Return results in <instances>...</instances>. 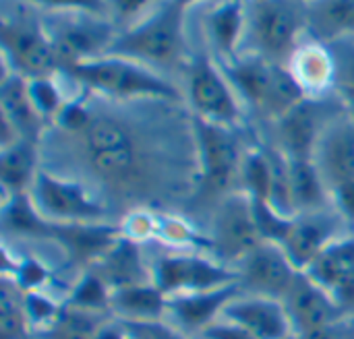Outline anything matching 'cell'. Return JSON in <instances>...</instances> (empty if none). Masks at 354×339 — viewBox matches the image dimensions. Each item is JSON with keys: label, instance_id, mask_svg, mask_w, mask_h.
<instances>
[{"label": "cell", "instance_id": "cell-12", "mask_svg": "<svg viewBox=\"0 0 354 339\" xmlns=\"http://www.w3.org/2000/svg\"><path fill=\"white\" fill-rule=\"evenodd\" d=\"M351 232L353 230L348 228L340 211L330 205L326 209L297 213L282 242V249L292 265L299 271H305L334 240Z\"/></svg>", "mask_w": 354, "mask_h": 339}, {"label": "cell", "instance_id": "cell-15", "mask_svg": "<svg viewBox=\"0 0 354 339\" xmlns=\"http://www.w3.org/2000/svg\"><path fill=\"white\" fill-rule=\"evenodd\" d=\"M317 170L332 193L354 184V114H338L326 126L315 149Z\"/></svg>", "mask_w": 354, "mask_h": 339}, {"label": "cell", "instance_id": "cell-43", "mask_svg": "<svg viewBox=\"0 0 354 339\" xmlns=\"http://www.w3.org/2000/svg\"><path fill=\"white\" fill-rule=\"evenodd\" d=\"M129 339H137V338H135V336H133V333H131V338H129Z\"/></svg>", "mask_w": 354, "mask_h": 339}, {"label": "cell", "instance_id": "cell-3", "mask_svg": "<svg viewBox=\"0 0 354 339\" xmlns=\"http://www.w3.org/2000/svg\"><path fill=\"white\" fill-rule=\"evenodd\" d=\"M191 130L197 151V186L193 199L212 207L226 195L239 191L241 168L247 149H243L236 128L214 124L191 114Z\"/></svg>", "mask_w": 354, "mask_h": 339}, {"label": "cell", "instance_id": "cell-13", "mask_svg": "<svg viewBox=\"0 0 354 339\" xmlns=\"http://www.w3.org/2000/svg\"><path fill=\"white\" fill-rule=\"evenodd\" d=\"M239 286L245 294H257L282 300L299 278V269L292 265L280 244L261 242L243 261L234 265Z\"/></svg>", "mask_w": 354, "mask_h": 339}, {"label": "cell", "instance_id": "cell-28", "mask_svg": "<svg viewBox=\"0 0 354 339\" xmlns=\"http://www.w3.org/2000/svg\"><path fill=\"white\" fill-rule=\"evenodd\" d=\"M64 304L93 315H112V288L95 269H83L66 292Z\"/></svg>", "mask_w": 354, "mask_h": 339}, {"label": "cell", "instance_id": "cell-2", "mask_svg": "<svg viewBox=\"0 0 354 339\" xmlns=\"http://www.w3.org/2000/svg\"><path fill=\"white\" fill-rule=\"evenodd\" d=\"M85 91L110 99H137V101H164L178 104L183 93L178 87L160 75L153 66L133 58L104 54L62 70Z\"/></svg>", "mask_w": 354, "mask_h": 339}, {"label": "cell", "instance_id": "cell-11", "mask_svg": "<svg viewBox=\"0 0 354 339\" xmlns=\"http://www.w3.org/2000/svg\"><path fill=\"white\" fill-rule=\"evenodd\" d=\"M4 68L33 79L60 70L46 25L31 17H4L0 27Z\"/></svg>", "mask_w": 354, "mask_h": 339}, {"label": "cell", "instance_id": "cell-22", "mask_svg": "<svg viewBox=\"0 0 354 339\" xmlns=\"http://www.w3.org/2000/svg\"><path fill=\"white\" fill-rule=\"evenodd\" d=\"M89 269H95L104 278V282L112 288V292L127 288V286L153 282L151 280V263L143 253V244L124 234Z\"/></svg>", "mask_w": 354, "mask_h": 339}, {"label": "cell", "instance_id": "cell-1", "mask_svg": "<svg viewBox=\"0 0 354 339\" xmlns=\"http://www.w3.org/2000/svg\"><path fill=\"white\" fill-rule=\"evenodd\" d=\"M64 137L75 143L81 159L83 174L75 180L93 188L106 205L114 201L129 203L131 211L153 209L164 195L195 193V176L166 166L160 149L127 118L91 108L87 124Z\"/></svg>", "mask_w": 354, "mask_h": 339}, {"label": "cell", "instance_id": "cell-21", "mask_svg": "<svg viewBox=\"0 0 354 339\" xmlns=\"http://www.w3.org/2000/svg\"><path fill=\"white\" fill-rule=\"evenodd\" d=\"M322 99H303L295 110H290L278 124V149L290 159H313L319 139L326 126L332 122L324 114Z\"/></svg>", "mask_w": 354, "mask_h": 339}, {"label": "cell", "instance_id": "cell-35", "mask_svg": "<svg viewBox=\"0 0 354 339\" xmlns=\"http://www.w3.org/2000/svg\"><path fill=\"white\" fill-rule=\"evenodd\" d=\"M338 60V83L336 89L342 95L346 108L354 114V46H346L342 39L330 43Z\"/></svg>", "mask_w": 354, "mask_h": 339}, {"label": "cell", "instance_id": "cell-42", "mask_svg": "<svg viewBox=\"0 0 354 339\" xmlns=\"http://www.w3.org/2000/svg\"><path fill=\"white\" fill-rule=\"evenodd\" d=\"M346 339H354V317H353V329H351V333H348V338Z\"/></svg>", "mask_w": 354, "mask_h": 339}, {"label": "cell", "instance_id": "cell-19", "mask_svg": "<svg viewBox=\"0 0 354 339\" xmlns=\"http://www.w3.org/2000/svg\"><path fill=\"white\" fill-rule=\"evenodd\" d=\"M290 75L307 97L322 99L338 83V60L334 48L319 37H305L286 62Z\"/></svg>", "mask_w": 354, "mask_h": 339}, {"label": "cell", "instance_id": "cell-29", "mask_svg": "<svg viewBox=\"0 0 354 339\" xmlns=\"http://www.w3.org/2000/svg\"><path fill=\"white\" fill-rule=\"evenodd\" d=\"M23 290L6 275L0 286V331L2 339H29L31 327L23 307Z\"/></svg>", "mask_w": 354, "mask_h": 339}, {"label": "cell", "instance_id": "cell-44", "mask_svg": "<svg viewBox=\"0 0 354 339\" xmlns=\"http://www.w3.org/2000/svg\"><path fill=\"white\" fill-rule=\"evenodd\" d=\"M290 339H299V338H297V336H295V338H290Z\"/></svg>", "mask_w": 354, "mask_h": 339}, {"label": "cell", "instance_id": "cell-40", "mask_svg": "<svg viewBox=\"0 0 354 339\" xmlns=\"http://www.w3.org/2000/svg\"><path fill=\"white\" fill-rule=\"evenodd\" d=\"M174 2H176V4H180L183 8H187V10H189V8H191L195 2H201V0H174Z\"/></svg>", "mask_w": 354, "mask_h": 339}, {"label": "cell", "instance_id": "cell-7", "mask_svg": "<svg viewBox=\"0 0 354 339\" xmlns=\"http://www.w3.org/2000/svg\"><path fill=\"white\" fill-rule=\"evenodd\" d=\"M44 25L52 39L60 70L108 54L120 33V27L114 21L91 12H50Z\"/></svg>", "mask_w": 354, "mask_h": 339}, {"label": "cell", "instance_id": "cell-6", "mask_svg": "<svg viewBox=\"0 0 354 339\" xmlns=\"http://www.w3.org/2000/svg\"><path fill=\"white\" fill-rule=\"evenodd\" d=\"M29 197L35 209L52 224H102L110 222V207L87 184L39 170Z\"/></svg>", "mask_w": 354, "mask_h": 339}, {"label": "cell", "instance_id": "cell-37", "mask_svg": "<svg viewBox=\"0 0 354 339\" xmlns=\"http://www.w3.org/2000/svg\"><path fill=\"white\" fill-rule=\"evenodd\" d=\"M39 8H46L48 12H91V14H104L110 10L108 0H21Z\"/></svg>", "mask_w": 354, "mask_h": 339}, {"label": "cell", "instance_id": "cell-23", "mask_svg": "<svg viewBox=\"0 0 354 339\" xmlns=\"http://www.w3.org/2000/svg\"><path fill=\"white\" fill-rule=\"evenodd\" d=\"M205 33L216 48L218 60L239 56L241 43L249 31L247 0H220L205 14Z\"/></svg>", "mask_w": 354, "mask_h": 339}, {"label": "cell", "instance_id": "cell-4", "mask_svg": "<svg viewBox=\"0 0 354 339\" xmlns=\"http://www.w3.org/2000/svg\"><path fill=\"white\" fill-rule=\"evenodd\" d=\"M187 8L164 0L139 23L120 29L108 54L139 60L149 66H176L187 58Z\"/></svg>", "mask_w": 354, "mask_h": 339}, {"label": "cell", "instance_id": "cell-18", "mask_svg": "<svg viewBox=\"0 0 354 339\" xmlns=\"http://www.w3.org/2000/svg\"><path fill=\"white\" fill-rule=\"evenodd\" d=\"M222 319H228L241 325L255 339H290L295 329L286 307L278 298L245 294L241 292L222 313Z\"/></svg>", "mask_w": 354, "mask_h": 339}, {"label": "cell", "instance_id": "cell-10", "mask_svg": "<svg viewBox=\"0 0 354 339\" xmlns=\"http://www.w3.org/2000/svg\"><path fill=\"white\" fill-rule=\"evenodd\" d=\"M209 255L234 267L263 240L259 236L253 201L243 191H234L220 199L209 215L207 228Z\"/></svg>", "mask_w": 354, "mask_h": 339}, {"label": "cell", "instance_id": "cell-9", "mask_svg": "<svg viewBox=\"0 0 354 339\" xmlns=\"http://www.w3.org/2000/svg\"><path fill=\"white\" fill-rule=\"evenodd\" d=\"M187 99L191 114L214 122L239 128L243 124V104L220 62L197 54L187 62Z\"/></svg>", "mask_w": 354, "mask_h": 339}, {"label": "cell", "instance_id": "cell-16", "mask_svg": "<svg viewBox=\"0 0 354 339\" xmlns=\"http://www.w3.org/2000/svg\"><path fill=\"white\" fill-rule=\"evenodd\" d=\"M0 106H2V147L19 139H29L41 143L48 122L35 110L27 77H21L4 68L0 81Z\"/></svg>", "mask_w": 354, "mask_h": 339}, {"label": "cell", "instance_id": "cell-33", "mask_svg": "<svg viewBox=\"0 0 354 339\" xmlns=\"http://www.w3.org/2000/svg\"><path fill=\"white\" fill-rule=\"evenodd\" d=\"M23 307L31 333L39 336L56 323V319L64 309V302H58L54 296H50L48 290H37V292L23 294Z\"/></svg>", "mask_w": 354, "mask_h": 339}, {"label": "cell", "instance_id": "cell-31", "mask_svg": "<svg viewBox=\"0 0 354 339\" xmlns=\"http://www.w3.org/2000/svg\"><path fill=\"white\" fill-rule=\"evenodd\" d=\"M112 315H93V313H85L73 307L62 309L60 317L56 319V323L46 329L44 333H39L41 339H93L95 331L100 329V325Z\"/></svg>", "mask_w": 354, "mask_h": 339}, {"label": "cell", "instance_id": "cell-25", "mask_svg": "<svg viewBox=\"0 0 354 339\" xmlns=\"http://www.w3.org/2000/svg\"><path fill=\"white\" fill-rule=\"evenodd\" d=\"M168 315V296L153 284L127 286L112 292V317L127 323L160 321Z\"/></svg>", "mask_w": 354, "mask_h": 339}, {"label": "cell", "instance_id": "cell-24", "mask_svg": "<svg viewBox=\"0 0 354 339\" xmlns=\"http://www.w3.org/2000/svg\"><path fill=\"white\" fill-rule=\"evenodd\" d=\"M41 151L37 141L19 139L2 147L0 155V182L4 199L27 195L41 170ZM2 199V201H4Z\"/></svg>", "mask_w": 354, "mask_h": 339}, {"label": "cell", "instance_id": "cell-34", "mask_svg": "<svg viewBox=\"0 0 354 339\" xmlns=\"http://www.w3.org/2000/svg\"><path fill=\"white\" fill-rule=\"evenodd\" d=\"M251 201H253L255 224H257L261 240L282 246V242L292 226V217L280 213L270 201H261V199H251Z\"/></svg>", "mask_w": 354, "mask_h": 339}, {"label": "cell", "instance_id": "cell-14", "mask_svg": "<svg viewBox=\"0 0 354 339\" xmlns=\"http://www.w3.org/2000/svg\"><path fill=\"white\" fill-rule=\"evenodd\" d=\"M297 338H307L328 329L353 315L344 313L328 292H324L307 273H299L288 294L282 298Z\"/></svg>", "mask_w": 354, "mask_h": 339}, {"label": "cell", "instance_id": "cell-39", "mask_svg": "<svg viewBox=\"0 0 354 339\" xmlns=\"http://www.w3.org/2000/svg\"><path fill=\"white\" fill-rule=\"evenodd\" d=\"M199 339H255L249 331H245L241 325L228 321V319H218L212 323L207 329L201 331Z\"/></svg>", "mask_w": 354, "mask_h": 339}, {"label": "cell", "instance_id": "cell-27", "mask_svg": "<svg viewBox=\"0 0 354 339\" xmlns=\"http://www.w3.org/2000/svg\"><path fill=\"white\" fill-rule=\"evenodd\" d=\"M315 37L332 43L354 37V0H319L309 14Z\"/></svg>", "mask_w": 354, "mask_h": 339}, {"label": "cell", "instance_id": "cell-8", "mask_svg": "<svg viewBox=\"0 0 354 339\" xmlns=\"http://www.w3.org/2000/svg\"><path fill=\"white\" fill-rule=\"evenodd\" d=\"M153 284L170 298L189 292H203L239 282L234 267L201 251L168 249L151 261Z\"/></svg>", "mask_w": 354, "mask_h": 339}, {"label": "cell", "instance_id": "cell-30", "mask_svg": "<svg viewBox=\"0 0 354 339\" xmlns=\"http://www.w3.org/2000/svg\"><path fill=\"white\" fill-rule=\"evenodd\" d=\"M239 191H243L251 199L270 201V191H272L270 149H263V147L247 149L245 159H243V168H241Z\"/></svg>", "mask_w": 354, "mask_h": 339}, {"label": "cell", "instance_id": "cell-38", "mask_svg": "<svg viewBox=\"0 0 354 339\" xmlns=\"http://www.w3.org/2000/svg\"><path fill=\"white\" fill-rule=\"evenodd\" d=\"M129 331L137 339H195L193 336L185 333L176 325H172L168 319L160 321H143V323H127Z\"/></svg>", "mask_w": 354, "mask_h": 339}, {"label": "cell", "instance_id": "cell-26", "mask_svg": "<svg viewBox=\"0 0 354 339\" xmlns=\"http://www.w3.org/2000/svg\"><path fill=\"white\" fill-rule=\"evenodd\" d=\"M290 180H292V199L297 213L317 211L332 205L328 186L317 170L315 159H290Z\"/></svg>", "mask_w": 354, "mask_h": 339}, {"label": "cell", "instance_id": "cell-17", "mask_svg": "<svg viewBox=\"0 0 354 339\" xmlns=\"http://www.w3.org/2000/svg\"><path fill=\"white\" fill-rule=\"evenodd\" d=\"M303 273L348 315H354V232L334 240Z\"/></svg>", "mask_w": 354, "mask_h": 339}, {"label": "cell", "instance_id": "cell-41", "mask_svg": "<svg viewBox=\"0 0 354 339\" xmlns=\"http://www.w3.org/2000/svg\"><path fill=\"white\" fill-rule=\"evenodd\" d=\"M299 2H303V4H315V2H319V0H299Z\"/></svg>", "mask_w": 354, "mask_h": 339}, {"label": "cell", "instance_id": "cell-32", "mask_svg": "<svg viewBox=\"0 0 354 339\" xmlns=\"http://www.w3.org/2000/svg\"><path fill=\"white\" fill-rule=\"evenodd\" d=\"M27 87H29L31 101H33L35 110L39 112V116L48 122V126L54 124L56 116L60 114V110L68 101L62 95L60 85L56 83V75L27 79Z\"/></svg>", "mask_w": 354, "mask_h": 339}, {"label": "cell", "instance_id": "cell-5", "mask_svg": "<svg viewBox=\"0 0 354 339\" xmlns=\"http://www.w3.org/2000/svg\"><path fill=\"white\" fill-rule=\"evenodd\" d=\"M307 4L299 0H249V35L255 54L286 64L309 25Z\"/></svg>", "mask_w": 354, "mask_h": 339}, {"label": "cell", "instance_id": "cell-36", "mask_svg": "<svg viewBox=\"0 0 354 339\" xmlns=\"http://www.w3.org/2000/svg\"><path fill=\"white\" fill-rule=\"evenodd\" d=\"M160 4H162L160 0H108L114 23L124 25L122 29L139 23L141 19H145Z\"/></svg>", "mask_w": 354, "mask_h": 339}, {"label": "cell", "instance_id": "cell-20", "mask_svg": "<svg viewBox=\"0 0 354 339\" xmlns=\"http://www.w3.org/2000/svg\"><path fill=\"white\" fill-rule=\"evenodd\" d=\"M241 292L243 290L239 282H234L214 290L170 296L166 319L178 329H183L185 333L199 338L203 329H207L212 323L222 319V313L228 307V302L234 300Z\"/></svg>", "mask_w": 354, "mask_h": 339}]
</instances>
